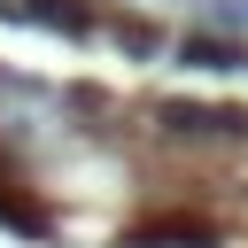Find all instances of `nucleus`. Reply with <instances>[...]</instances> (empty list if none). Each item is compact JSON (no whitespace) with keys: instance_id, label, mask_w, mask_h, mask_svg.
Instances as JSON below:
<instances>
[{"instance_id":"f03ea898","label":"nucleus","mask_w":248,"mask_h":248,"mask_svg":"<svg viewBox=\"0 0 248 248\" xmlns=\"http://www.w3.org/2000/svg\"><path fill=\"white\" fill-rule=\"evenodd\" d=\"M8 23H39V31H62V39H93V8L78 0H0Z\"/></svg>"},{"instance_id":"20e7f679","label":"nucleus","mask_w":248,"mask_h":248,"mask_svg":"<svg viewBox=\"0 0 248 248\" xmlns=\"http://www.w3.org/2000/svg\"><path fill=\"white\" fill-rule=\"evenodd\" d=\"M178 62L186 70H240L248 54H240V39H209L202 31V39H178Z\"/></svg>"},{"instance_id":"7ed1b4c3","label":"nucleus","mask_w":248,"mask_h":248,"mask_svg":"<svg viewBox=\"0 0 248 248\" xmlns=\"http://www.w3.org/2000/svg\"><path fill=\"white\" fill-rule=\"evenodd\" d=\"M132 240H178V248H217V225L209 217H147Z\"/></svg>"},{"instance_id":"39448f33","label":"nucleus","mask_w":248,"mask_h":248,"mask_svg":"<svg viewBox=\"0 0 248 248\" xmlns=\"http://www.w3.org/2000/svg\"><path fill=\"white\" fill-rule=\"evenodd\" d=\"M116 39H124L132 54H155V46H163V31H147V23H116Z\"/></svg>"},{"instance_id":"f257e3e1","label":"nucleus","mask_w":248,"mask_h":248,"mask_svg":"<svg viewBox=\"0 0 248 248\" xmlns=\"http://www.w3.org/2000/svg\"><path fill=\"white\" fill-rule=\"evenodd\" d=\"M155 124L170 140H225V147H248V108H225V101H155Z\"/></svg>"}]
</instances>
